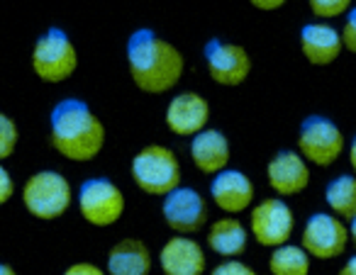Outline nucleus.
Listing matches in <instances>:
<instances>
[{"mask_svg": "<svg viewBox=\"0 0 356 275\" xmlns=\"http://www.w3.org/2000/svg\"><path fill=\"white\" fill-rule=\"evenodd\" d=\"M127 66L134 85L152 95L176 88L186 74V59L181 49L147 27L129 35Z\"/></svg>", "mask_w": 356, "mask_h": 275, "instance_id": "obj_1", "label": "nucleus"}, {"mask_svg": "<svg viewBox=\"0 0 356 275\" xmlns=\"http://www.w3.org/2000/svg\"><path fill=\"white\" fill-rule=\"evenodd\" d=\"M51 147L69 161H93L105 147V127L79 98H66L51 110Z\"/></svg>", "mask_w": 356, "mask_h": 275, "instance_id": "obj_2", "label": "nucleus"}, {"mask_svg": "<svg viewBox=\"0 0 356 275\" xmlns=\"http://www.w3.org/2000/svg\"><path fill=\"white\" fill-rule=\"evenodd\" d=\"M132 178L139 190L147 195H168L173 188L181 185V163L176 153L163 144H147L132 158Z\"/></svg>", "mask_w": 356, "mask_h": 275, "instance_id": "obj_3", "label": "nucleus"}, {"mask_svg": "<svg viewBox=\"0 0 356 275\" xmlns=\"http://www.w3.org/2000/svg\"><path fill=\"white\" fill-rule=\"evenodd\" d=\"M32 69L44 83H61L79 69V51L61 27H49L32 49Z\"/></svg>", "mask_w": 356, "mask_h": 275, "instance_id": "obj_4", "label": "nucleus"}, {"mask_svg": "<svg viewBox=\"0 0 356 275\" xmlns=\"http://www.w3.org/2000/svg\"><path fill=\"white\" fill-rule=\"evenodd\" d=\"M74 192L61 173L56 171H40L27 178L22 188V202L27 212L37 219H56L71 207Z\"/></svg>", "mask_w": 356, "mask_h": 275, "instance_id": "obj_5", "label": "nucleus"}, {"mask_svg": "<svg viewBox=\"0 0 356 275\" xmlns=\"http://www.w3.org/2000/svg\"><path fill=\"white\" fill-rule=\"evenodd\" d=\"M298 149L305 161L315 163V166H332L344 151V134L332 119L320 117V115H310L302 119L300 132H298Z\"/></svg>", "mask_w": 356, "mask_h": 275, "instance_id": "obj_6", "label": "nucleus"}, {"mask_svg": "<svg viewBox=\"0 0 356 275\" xmlns=\"http://www.w3.org/2000/svg\"><path fill=\"white\" fill-rule=\"evenodd\" d=\"M79 210L88 224L113 226L124 215V195L108 178H90L79 190Z\"/></svg>", "mask_w": 356, "mask_h": 275, "instance_id": "obj_7", "label": "nucleus"}, {"mask_svg": "<svg viewBox=\"0 0 356 275\" xmlns=\"http://www.w3.org/2000/svg\"><path fill=\"white\" fill-rule=\"evenodd\" d=\"M163 222L178 234H195L208 224V202L195 188L178 185L163 195Z\"/></svg>", "mask_w": 356, "mask_h": 275, "instance_id": "obj_8", "label": "nucleus"}, {"mask_svg": "<svg viewBox=\"0 0 356 275\" xmlns=\"http://www.w3.org/2000/svg\"><path fill=\"white\" fill-rule=\"evenodd\" d=\"M293 226H296L293 210L281 197L261 200L252 210V217H249L252 236L261 246H266V249H276V246L288 244V239L293 236Z\"/></svg>", "mask_w": 356, "mask_h": 275, "instance_id": "obj_9", "label": "nucleus"}, {"mask_svg": "<svg viewBox=\"0 0 356 275\" xmlns=\"http://www.w3.org/2000/svg\"><path fill=\"white\" fill-rule=\"evenodd\" d=\"M203 56L210 78L220 85H227V88L242 85L249 78V74H252V59H249L247 49L239 44H232V42H205Z\"/></svg>", "mask_w": 356, "mask_h": 275, "instance_id": "obj_10", "label": "nucleus"}, {"mask_svg": "<svg viewBox=\"0 0 356 275\" xmlns=\"http://www.w3.org/2000/svg\"><path fill=\"white\" fill-rule=\"evenodd\" d=\"M349 244V226L334 215L317 212L305 222L302 229V249L307 256H315L320 260H332L341 256Z\"/></svg>", "mask_w": 356, "mask_h": 275, "instance_id": "obj_11", "label": "nucleus"}, {"mask_svg": "<svg viewBox=\"0 0 356 275\" xmlns=\"http://www.w3.org/2000/svg\"><path fill=\"white\" fill-rule=\"evenodd\" d=\"M210 122V103L203 95L186 90L178 93L166 108V127L176 137H195Z\"/></svg>", "mask_w": 356, "mask_h": 275, "instance_id": "obj_12", "label": "nucleus"}, {"mask_svg": "<svg viewBox=\"0 0 356 275\" xmlns=\"http://www.w3.org/2000/svg\"><path fill=\"white\" fill-rule=\"evenodd\" d=\"M268 185L278 192L281 197H291L302 192L310 185V168L307 161L293 149H283L268 161L266 166Z\"/></svg>", "mask_w": 356, "mask_h": 275, "instance_id": "obj_13", "label": "nucleus"}, {"mask_svg": "<svg viewBox=\"0 0 356 275\" xmlns=\"http://www.w3.org/2000/svg\"><path fill=\"white\" fill-rule=\"evenodd\" d=\"M210 197L222 212L239 215L254 202V183L249 181L247 173L225 168V171L215 173L213 183H210Z\"/></svg>", "mask_w": 356, "mask_h": 275, "instance_id": "obj_14", "label": "nucleus"}, {"mask_svg": "<svg viewBox=\"0 0 356 275\" xmlns=\"http://www.w3.org/2000/svg\"><path fill=\"white\" fill-rule=\"evenodd\" d=\"M159 263L163 275H203L208 260L198 241L188 236H173L159 251Z\"/></svg>", "mask_w": 356, "mask_h": 275, "instance_id": "obj_15", "label": "nucleus"}, {"mask_svg": "<svg viewBox=\"0 0 356 275\" xmlns=\"http://www.w3.org/2000/svg\"><path fill=\"white\" fill-rule=\"evenodd\" d=\"M341 35L330 25L322 22H310L300 30V51L312 66H330L339 59Z\"/></svg>", "mask_w": 356, "mask_h": 275, "instance_id": "obj_16", "label": "nucleus"}, {"mask_svg": "<svg viewBox=\"0 0 356 275\" xmlns=\"http://www.w3.org/2000/svg\"><path fill=\"white\" fill-rule=\"evenodd\" d=\"M191 158L195 168L205 176L225 171L229 163V142L220 129H208L198 132L191 142Z\"/></svg>", "mask_w": 356, "mask_h": 275, "instance_id": "obj_17", "label": "nucleus"}, {"mask_svg": "<svg viewBox=\"0 0 356 275\" xmlns=\"http://www.w3.org/2000/svg\"><path fill=\"white\" fill-rule=\"evenodd\" d=\"M152 251L139 239H122L108 253V275H149Z\"/></svg>", "mask_w": 356, "mask_h": 275, "instance_id": "obj_18", "label": "nucleus"}, {"mask_svg": "<svg viewBox=\"0 0 356 275\" xmlns=\"http://www.w3.org/2000/svg\"><path fill=\"white\" fill-rule=\"evenodd\" d=\"M249 244V231L234 217H222L218 219L208 231V246L218 256L225 258H234V256H242L247 251Z\"/></svg>", "mask_w": 356, "mask_h": 275, "instance_id": "obj_19", "label": "nucleus"}, {"mask_svg": "<svg viewBox=\"0 0 356 275\" xmlns=\"http://www.w3.org/2000/svg\"><path fill=\"white\" fill-rule=\"evenodd\" d=\"M325 200L334 217L339 219H354L356 217V178L354 176H339L330 181L325 188Z\"/></svg>", "mask_w": 356, "mask_h": 275, "instance_id": "obj_20", "label": "nucleus"}, {"mask_svg": "<svg viewBox=\"0 0 356 275\" xmlns=\"http://www.w3.org/2000/svg\"><path fill=\"white\" fill-rule=\"evenodd\" d=\"M268 270L271 275H307L310 273V256L302 246H276L268 258Z\"/></svg>", "mask_w": 356, "mask_h": 275, "instance_id": "obj_21", "label": "nucleus"}, {"mask_svg": "<svg viewBox=\"0 0 356 275\" xmlns=\"http://www.w3.org/2000/svg\"><path fill=\"white\" fill-rule=\"evenodd\" d=\"M17 137H20L17 134V124L8 115L0 112V161L13 156V151L17 147Z\"/></svg>", "mask_w": 356, "mask_h": 275, "instance_id": "obj_22", "label": "nucleus"}, {"mask_svg": "<svg viewBox=\"0 0 356 275\" xmlns=\"http://www.w3.org/2000/svg\"><path fill=\"white\" fill-rule=\"evenodd\" d=\"M310 3V10L315 17H325V20H332V17L344 15L346 10H351V3L354 0H307Z\"/></svg>", "mask_w": 356, "mask_h": 275, "instance_id": "obj_23", "label": "nucleus"}, {"mask_svg": "<svg viewBox=\"0 0 356 275\" xmlns=\"http://www.w3.org/2000/svg\"><path fill=\"white\" fill-rule=\"evenodd\" d=\"M341 44L351 54H356V8H351L349 15H346L344 27H341Z\"/></svg>", "mask_w": 356, "mask_h": 275, "instance_id": "obj_24", "label": "nucleus"}, {"mask_svg": "<svg viewBox=\"0 0 356 275\" xmlns=\"http://www.w3.org/2000/svg\"><path fill=\"white\" fill-rule=\"evenodd\" d=\"M210 275H257L252 268H249L247 263H242V260H225V263H220L218 268H213V273Z\"/></svg>", "mask_w": 356, "mask_h": 275, "instance_id": "obj_25", "label": "nucleus"}, {"mask_svg": "<svg viewBox=\"0 0 356 275\" xmlns=\"http://www.w3.org/2000/svg\"><path fill=\"white\" fill-rule=\"evenodd\" d=\"M13 192H15V183H13L10 173L0 166V205H6L13 197Z\"/></svg>", "mask_w": 356, "mask_h": 275, "instance_id": "obj_26", "label": "nucleus"}, {"mask_svg": "<svg viewBox=\"0 0 356 275\" xmlns=\"http://www.w3.org/2000/svg\"><path fill=\"white\" fill-rule=\"evenodd\" d=\"M64 275H105V270L95 263H74L66 268Z\"/></svg>", "mask_w": 356, "mask_h": 275, "instance_id": "obj_27", "label": "nucleus"}, {"mask_svg": "<svg viewBox=\"0 0 356 275\" xmlns=\"http://www.w3.org/2000/svg\"><path fill=\"white\" fill-rule=\"evenodd\" d=\"M257 10H264V12H273V10H281L286 6L288 0H249Z\"/></svg>", "mask_w": 356, "mask_h": 275, "instance_id": "obj_28", "label": "nucleus"}, {"mask_svg": "<svg viewBox=\"0 0 356 275\" xmlns=\"http://www.w3.org/2000/svg\"><path fill=\"white\" fill-rule=\"evenodd\" d=\"M339 275H356V256H351V258L346 260L344 265H341Z\"/></svg>", "mask_w": 356, "mask_h": 275, "instance_id": "obj_29", "label": "nucleus"}, {"mask_svg": "<svg viewBox=\"0 0 356 275\" xmlns=\"http://www.w3.org/2000/svg\"><path fill=\"white\" fill-rule=\"evenodd\" d=\"M349 163H351V168L356 171V137H354V142H351V147H349Z\"/></svg>", "mask_w": 356, "mask_h": 275, "instance_id": "obj_30", "label": "nucleus"}, {"mask_svg": "<svg viewBox=\"0 0 356 275\" xmlns=\"http://www.w3.org/2000/svg\"><path fill=\"white\" fill-rule=\"evenodd\" d=\"M349 241H354V246H356V217L351 219V224H349Z\"/></svg>", "mask_w": 356, "mask_h": 275, "instance_id": "obj_31", "label": "nucleus"}, {"mask_svg": "<svg viewBox=\"0 0 356 275\" xmlns=\"http://www.w3.org/2000/svg\"><path fill=\"white\" fill-rule=\"evenodd\" d=\"M0 275H17V273L8 263H0Z\"/></svg>", "mask_w": 356, "mask_h": 275, "instance_id": "obj_32", "label": "nucleus"}]
</instances>
